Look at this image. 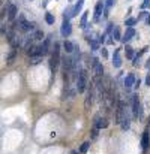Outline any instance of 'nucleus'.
I'll return each mask as SVG.
<instances>
[{"instance_id": "obj_15", "label": "nucleus", "mask_w": 150, "mask_h": 154, "mask_svg": "<svg viewBox=\"0 0 150 154\" xmlns=\"http://www.w3.org/2000/svg\"><path fill=\"white\" fill-rule=\"evenodd\" d=\"M92 97H93V87L90 85V88H89V93H87V97H86V102H84L86 109H89V108H90V105H92Z\"/></svg>"}, {"instance_id": "obj_33", "label": "nucleus", "mask_w": 150, "mask_h": 154, "mask_svg": "<svg viewBox=\"0 0 150 154\" xmlns=\"http://www.w3.org/2000/svg\"><path fill=\"white\" fill-rule=\"evenodd\" d=\"M71 154H78V153H77V151H72V153H71Z\"/></svg>"}, {"instance_id": "obj_10", "label": "nucleus", "mask_w": 150, "mask_h": 154, "mask_svg": "<svg viewBox=\"0 0 150 154\" xmlns=\"http://www.w3.org/2000/svg\"><path fill=\"white\" fill-rule=\"evenodd\" d=\"M134 36H135V30H134V27H128V29H126V33H125L123 38H122V41L126 44V42H129Z\"/></svg>"}, {"instance_id": "obj_20", "label": "nucleus", "mask_w": 150, "mask_h": 154, "mask_svg": "<svg viewBox=\"0 0 150 154\" xmlns=\"http://www.w3.org/2000/svg\"><path fill=\"white\" fill-rule=\"evenodd\" d=\"M83 5H84V0H78V2H77V5L74 6V15H78V14H80Z\"/></svg>"}, {"instance_id": "obj_12", "label": "nucleus", "mask_w": 150, "mask_h": 154, "mask_svg": "<svg viewBox=\"0 0 150 154\" xmlns=\"http://www.w3.org/2000/svg\"><path fill=\"white\" fill-rule=\"evenodd\" d=\"M95 127H98V129H105V127H108L107 118H99V117H96V118H95Z\"/></svg>"}, {"instance_id": "obj_7", "label": "nucleus", "mask_w": 150, "mask_h": 154, "mask_svg": "<svg viewBox=\"0 0 150 154\" xmlns=\"http://www.w3.org/2000/svg\"><path fill=\"white\" fill-rule=\"evenodd\" d=\"M60 32H62V36H63V38H68V36H69V35L72 33V27H71V23H69V21H65V20H63V26H62V30H60Z\"/></svg>"}, {"instance_id": "obj_28", "label": "nucleus", "mask_w": 150, "mask_h": 154, "mask_svg": "<svg viewBox=\"0 0 150 154\" xmlns=\"http://www.w3.org/2000/svg\"><path fill=\"white\" fill-rule=\"evenodd\" d=\"M104 3H105V8H111V6H114L116 0H104Z\"/></svg>"}, {"instance_id": "obj_25", "label": "nucleus", "mask_w": 150, "mask_h": 154, "mask_svg": "<svg viewBox=\"0 0 150 154\" xmlns=\"http://www.w3.org/2000/svg\"><path fill=\"white\" fill-rule=\"evenodd\" d=\"M33 38H35L36 41H42V38H44V33H42L41 30H36V32L33 33Z\"/></svg>"}, {"instance_id": "obj_11", "label": "nucleus", "mask_w": 150, "mask_h": 154, "mask_svg": "<svg viewBox=\"0 0 150 154\" xmlns=\"http://www.w3.org/2000/svg\"><path fill=\"white\" fill-rule=\"evenodd\" d=\"M137 79H135V75L134 73H129L126 78H125V88H131L132 85H135Z\"/></svg>"}, {"instance_id": "obj_14", "label": "nucleus", "mask_w": 150, "mask_h": 154, "mask_svg": "<svg viewBox=\"0 0 150 154\" xmlns=\"http://www.w3.org/2000/svg\"><path fill=\"white\" fill-rule=\"evenodd\" d=\"M72 17H75V15H74V6H68V8L65 9V12H63V20H65V21H69Z\"/></svg>"}, {"instance_id": "obj_22", "label": "nucleus", "mask_w": 150, "mask_h": 154, "mask_svg": "<svg viewBox=\"0 0 150 154\" xmlns=\"http://www.w3.org/2000/svg\"><path fill=\"white\" fill-rule=\"evenodd\" d=\"M87 14L89 12H84L83 17H81V20H80V27L81 29H86V26H87Z\"/></svg>"}, {"instance_id": "obj_8", "label": "nucleus", "mask_w": 150, "mask_h": 154, "mask_svg": "<svg viewBox=\"0 0 150 154\" xmlns=\"http://www.w3.org/2000/svg\"><path fill=\"white\" fill-rule=\"evenodd\" d=\"M15 17H17V6L12 5V3H8V20L14 21Z\"/></svg>"}, {"instance_id": "obj_21", "label": "nucleus", "mask_w": 150, "mask_h": 154, "mask_svg": "<svg viewBox=\"0 0 150 154\" xmlns=\"http://www.w3.org/2000/svg\"><path fill=\"white\" fill-rule=\"evenodd\" d=\"M111 38H113L114 41H117V39H122V38H120V29H119L117 26H116V27H114V30L111 32Z\"/></svg>"}, {"instance_id": "obj_16", "label": "nucleus", "mask_w": 150, "mask_h": 154, "mask_svg": "<svg viewBox=\"0 0 150 154\" xmlns=\"http://www.w3.org/2000/svg\"><path fill=\"white\" fill-rule=\"evenodd\" d=\"M42 57H44V55H39V54L30 55V57H29V63H30V64H39V63L42 61Z\"/></svg>"}, {"instance_id": "obj_6", "label": "nucleus", "mask_w": 150, "mask_h": 154, "mask_svg": "<svg viewBox=\"0 0 150 154\" xmlns=\"http://www.w3.org/2000/svg\"><path fill=\"white\" fill-rule=\"evenodd\" d=\"M149 132L150 130L147 129V130L143 133V138H141V147H143L144 151H147V148H149V145H150V133Z\"/></svg>"}, {"instance_id": "obj_27", "label": "nucleus", "mask_w": 150, "mask_h": 154, "mask_svg": "<svg viewBox=\"0 0 150 154\" xmlns=\"http://www.w3.org/2000/svg\"><path fill=\"white\" fill-rule=\"evenodd\" d=\"M126 57L128 58H134V50L131 47H126Z\"/></svg>"}, {"instance_id": "obj_1", "label": "nucleus", "mask_w": 150, "mask_h": 154, "mask_svg": "<svg viewBox=\"0 0 150 154\" xmlns=\"http://www.w3.org/2000/svg\"><path fill=\"white\" fill-rule=\"evenodd\" d=\"M54 51L51 54V58H50V67H51V72L56 73L57 67H59V63H60V44L56 42L54 44Z\"/></svg>"}, {"instance_id": "obj_26", "label": "nucleus", "mask_w": 150, "mask_h": 154, "mask_svg": "<svg viewBox=\"0 0 150 154\" xmlns=\"http://www.w3.org/2000/svg\"><path fill=\"white\" fill-rule=\"evenodd\" d=\"M89 147H90V142H84V144L81 145V148H80V153H87Z\"/></svg>"}, {"instance_id": "obj_23", "label": "nucleus", "mask_w": 150, "mask_h": 154, "mask_svg": "<svg viewBox=\"0 0 150 154\" xmlns=\"http://www.w3.org/2000/svg\"><path fill=\"white\" fill-rule=\"evenodd\" d=\"M135 23H137V20H135V18H128V20L125 21V26H126V27H134V26H135Z\"/></svg>"}, {"instance_id": "obj_13", "label": "nucleus", "mask_w": 150, "mask_h": 154, "mask_svg": "<svg viewBox=\"0 0 150 154\" xmlns=\"http://www.w3.org/2000/svg\"><path fill=\"white\" fill-rule=\"evenodd\" d=\"M113 64L114 67H120L122 66V58H120V50H116L113 55Z\"/></svg>"}, {"instance_id": "obj_5", "label": "nucleus", "mask_w": 150, "mask_h": 154, "mask_svg": "<svg viewBox=\"0 0 150 154\" xmlns=\"http://www.w3.org/2000/svg\"><path fill=\"white\" fill-rule=\"evenodd\" d=\"M132 112H134V117H141V109H140V100H138V96H132Z\"/></svg>"}, {"instance_id": "obj_4", "label": "nucleus", "mask_w": 150, "mask_h": 154, "mask_svg": "<svg viewBox=\"0 0 150 154\" xmlns=\"http://www.w3.org/2000/svg\"><path fill=\"white\" fill-rule=\"evenodd\" d=\"M104 8H105L104 0H99V2L96 3V6H95V14H93V20H95V23H98V21L101 20V15H102V12H104Z\"/></svg>"}, {"instance_id": "obj_19", "label": "nucleus", "mask_w": 150, "mask_h": 154, "mask_svg": "<svg viewBox=\"0 0 150 154\" xmlns=\"http://www.w3.org/2000/svg\"><path fill=\"white\" fill-rule=\"evenodd\" d=\"M15 57H17V50L15 48H12V51L8 54V57H6V61H8V64H12L14 63V60H15Z\"/></svg>"}, {"instance_id": "obj_3", "label": "nucleus", "mask_w": 150, "mask_h": 154, "mask_svg": "<svg viewBox=\"0 0 150 154\" xmlns=\"http://www.w3.org/2000/svg\"><path fill=\"white\" fill-rule=\"evenodd\" d=\"M92 72H93V76L95 78H101L102 73H104L102 63H101L98 58H92Z\"/></svg>"}, {"instance_id": "obj_2", "label": "nucleus", "mask_w": 150, "mask_h": 154, "mask_svg": "<svg viewBox=\"0 0 150 154\" xmlns=\"http://www.w3.org/2000/svg\"><path fill=\"white\" fill-rule=\"evenodd\" d=\"M87 81H89L87 72H86V70H80V72H78V76H77V91H78V93H84V91H86Z\"/></svg>"}, {"instance_id": "obj_29", "label": "nucleus", "mask_w": 150, "mask_h": 154, "mask_svg": "<svg viewBox=\"0 0 150 154\" xmlns=\"http://www.w3.org/2000/svg\"><path fill=\"white\" fill-rule=\"evenodd\" d=\"M147 8H150V0H144L141 3V9H147Z\"/></svg>"}, {"instance_id": "obj_30", "label": "nucleus", "mask_w": 150, "mask_h": 154, "mask_svg": "<svg viewBox=\"0 0 150 154\" xmlns=\"http://www.w3.org/2000/svg\"><path fill=\"white\" fill-rule=\"evenodd\" d=\"M101 52H102V57H107V55H108V52H107V50H105V48H102V50H101Z\"/></svg>"}, {"instance_id": "obj_34", "label": "nucleus", "mask_w": 150, "mask_h": 154, "mask_svg": "<svg viewBox=\"0 0 150 154\" xmlns=\"http://www.w3.org/2000/svg\"><path fill=\"white\" fill-rule=\"evenodd\" d=\"M147 66H149V69H150V60H149V64H147Z\"/></svg>"}, {"instance_id": "obj_17", "label": "nucleus", "mask_w": 150, "mask_h": 154, "mask_svg": "<svg viewBox=\"0 0 150 154\" xmlns=\"http://www.w3.org/2000/svg\"><path fill=\"white\" fill-rule=\"evenodd\" d=\"M63 48H65V51L68 52V54H71V52L75 51V45H74L72 42H69V41H65V44H63Z\"/></svg>"}, {"instance_id": "obj_32", "label": "nucleus", "mask_w": 150, "mask_h": 154, "mask_svg": "<svg viewBox=\"0 0 150 154\" xmlns=\"http://www.w3.org/2000/svg\"><path fill=\"white\" fill-rule=\"evenodd\" d=\"M146 15H149V14H147V12H141V15H140V18H144ZM140 18H138V20H140Z\"/></svg>"}, {"instance_id": "obj_9", "label": "nucleus", "mask_w": 150, "mask_h": 154, "mask_svg": "<svg viewBox=\"0 0 150 154\" xmlns=\"http://www.w3.org/2000/svg\"><path fill=\"white\" fill-rule=\"evenodd\" d=\"M48 51H50V38H45L44 42H42V45L39 47V54L41 55H45V54H48Z\"/></svg>"}, {"instance_id": "obj_24", "label": "nucleus", "mask_w": 150, "mask_h": 154, "mask_svg": "<svg viewBox=\"0 0 150 154\" xmlns=\"http://www.w3.org/2000/svg\"><path fill=\"white\" fill-rule=\"evenodd\" d=\"M54 20H56V18H54V15H53V14H50V12H48V14H45V21H47L48 24H54Z\"/></svg>"}, {"instance_id": "obj_31", "label": "nucleus", "mask_w": 150, "mask_h": 154, "mask_svg": "<svg viewBox=\"0 0 150 154\" xmlns=\"http://www.w3.org/2000/svg\"><path fill=\"white\" fill-rule=\"evenodd\" d=\"M146 84H147V85H150V73L147 75V78H146Z\"/></svg>"}, {"instance_id": "obj_18", "label": "nucleus", "mask_w": 150, "mask_h": 154, "mask_svg": "<svg viewBox=\"0 0 150 154\" xmlns=\"http://www.w3.org/2000/svg\"><path fill=\"white\" fill-rule=\"evenodd\" d=\"M129 126H131V117H129L128 112H126V115H125V118H123V121H122V129H123V130H128Z\"/></svg>"}]
</instances>
